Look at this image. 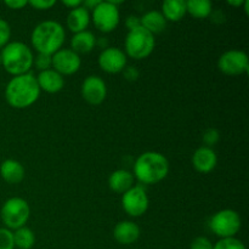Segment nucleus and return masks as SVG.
Returning a JSON list of instances; mask_svg holds the SVG:
<instances>
[{
    "mask_svg": "<svg viewBox=\"0 0 249 249\" xmlns=\"http://www.w3.org/2000/svg\"><path fill=\"white\" fill-rule=\"evenodd\" d=\"M40 96L36 77L31 72L11 78L5 88V99L11 107L23 109L36 104Z\"/></svg>",
    "mask_w": 249,
    "mask_h": 249,
    "instance_id": "f257e3e1",
    "label": "nucleus"
},
{
    "mask_svg": "<svg viewBox=\"0 0 249 249\" xmlns=\"http://www.w3.org/2000/svg\"><path fill=\"white\" fill-rule=\"evenodd\" d=\"M169 173V160L163 153L147 151L136 158L134 163V178L141 184L153 185L162 181Z\"/></svg>",
    "mask_w": 249,
    "mask_h": 249,
    "instance_id": "f03ea898",
    "label": "nucleus"
},
{
    "mask_svg": "<svg viewBox=\"0 0 249 249\" xmlns=\"http://www.w3.org/2000/svg\"><path fill=\"white\" fill-rule=\"evenodd\" d=\"M65 39L66 32L63 26L60 22L53 19L36 24L31 36L32 45L38 51V53H46L51 56L62 49Z\"/></svg>",
    "mask_w": 249,
    "mask_h": 249,
    "instance_id": "7ed1b4c3",
    "label": "nucleus"
},
{
    "mask_svg": "<svg viewBox=\"0 0 249 249\" xmlns=\"http://www.w3.org/2000/svg\"><path fill=\"white\" fill-rule=\"evenodd\" d=\"M0 57L4 70L14 77L28 73L34 62L33 51L22 41H10L1 49Z\"/></svg>",
    "mask_w": 249,
    "mask_h": 249,
    "instance_id": "20e7f679",
    "label": "nucleus"
},
{
    "mask_svg": "<svg viewBox=\"0 0 249 249\" xmlns=\"http://www.w3.org/2000/svg\"><path fill=\"white\" fill-rule=\"evenodd\" d=\"M31 215V208L26 199L21 197H11L2 204L0 216L5 228L9 230H17L26 226Z\"/></svg>",
    "mask_w": 249,
    "mask_h": 249,
    "instance_id": "39448f33",
    "label": "nucleus"
},
{
    "mask_svg": "<svg viewBox=\"0 0 249 249\" xmlns=\"http://www.w3.org/2000/svg\"><path fill=\"white\" fill-rule=\"evenodd\" d=\"M124 46H125L126 53L130 57L135 60H143L148 57L155 50V36L140 26L128 32Z\"/></svg>",
    "mask_w": 249,
    "mask_h": 249,
    "instance_id": "423d86ee",
    "label": "nucleus"
},
{
    "mask_svg": "<svg viewBox=\"0 0 249 249\" xmlns=\"http://www.w3.org/2000/svg\"><path fill=\"white\" fill-rule=\"evenodd\" d=\"M242 220L240 214L233 209H223L214 214L209 220V229L215 236L221 238L235 237L241 230Z\"/></svg>",
    "mask_w": 249,
    "mask_h": 249,
    "instance_id": "0eeeda50",
    "label": "nucleus"
},
{
    "mask_svg": "<svg viewBox=\"0 0 249 249\" xmlns=\"http://www.w3.org/2000/svg\"><path fill=\"white\" fill-rule=\"evenodd\" d=\"M92 22L94 26L104 33H109L118 27L121 15L118 6L111 1H100V4L92 10Z\"/></svg>",
    "mask_w": 249,
    "mask_h": 249,
    "instance_id": "6e6552de",
    "label": "nucleus"
},
{
    "mask_svg": "<svg viewBox=\"0 0 249 249\" xmlns=\"http://www.w3.org/2000/svg\"><path fill=\"white\" fill-rule=\"evenodd\" d=\"M148 196L142 186H133L122 196V207L128 215L133 218L143 215L147 212Z\"/></svg>",
    "mask_w": 249,
    "mask_h": 249,
    "instance_id": "1a4fd4ad",
    "label": "nucleus"
},
{
    "mask_svg": "<svg viewBox=\"0 0 249 249\" xmlns=\"http://www.w3.org/2000/svg\"><path fill=\"white\" fill-rule=\"evenodd\" d=\"M218 68L228 75H241L249 71V58L245 51L229 50L218 60Z\"/></svg>",
    "mask_w": 249,
    "mask_h": 249,
    "instance_id": "9d476101",
    "label": "nucleus"
},
{
    "mask_svg": "<svg viewBox=\"0 0 249 249\" xmlns=\"http://www.w3.org/2000/svg\"><path fill=\"white\" fill-rule=\"evenodd\" d=\"M82 66V58L72 49H60L53 55V70L62 75L74 74Z\"/></svg>",
    "mask_w": 249,
    "mask_h": 249,
    "instance_id": "9b49d317",
    "label": "nucleus"
},
{
    "mask_svg": "<svg viewBox=\"0 0 249 249\" xmlns=\"http://www.w3.org/2000/svg\"><path fill=\"white\" fill-rule=\"evenodd\" d=\"M82 96L88 104L96 106L102 104L107 96V87L105 80L99 75H89L82 84Z\"/></svg>",
    "mask_w": 249,
    "mask_h": 249,
    "instance_id": "f8f14e48",
    "label": "nucleus"
},
{
    "mask_svg": "<svg viewBox=\"0 0 249 249\" xmlns=\"http://www.w3.org/2000/svg\"><path fill=\"white\" fill-rule=\"evenodd\" d=\"M99 66L102 71L111 74L123 72L126 67V55L119 48L108 46L99 56Z\"/></svg>",
    "mask_w": 249,
    "mask_h": 249,
    "instance_id": "ddd939ff",
    "label": "nucleus"
},
{
    "mask_svg": "<svg viewBox=\"0 0 249 249\" xmlns=\"http://www.w3.org/2000/svg\"><path fill=\"white\" fill-rule=\"evenodd\" d=\"M192 164L194 168L199 173H211L218 164V156L215 151L211 147L201 146L197 148L192 156Z\"/></svg>",
    "mask_w": 249,
    "mask_h": 249,
    "instance_id": "4468645a",
    "label": "nucleus"
},
{
    "mask_svg": "<svg viewBox=\"0 0 249 249\" xmlns=\"http://www.w3.org/2000/svg\"><path fill=\"white\" fill-rule=\"evenodd\" d=\"M113 237L119 245H133L140 237V228L133 221H119L113 229Z\"/></svg>",
    "mask_w": 249,
    "mask_h": 249,
    "instance_id": "2eb2a0df",
    "label": "nucleus"
},
{
    "mask_svg": "<svg viewBox=\"0 0 249 249\" xmlns=\"http://www.w3.org/2000/svg\"><path fill=\"white\" fill-rule=\"evenodd\" d=\"M36 82H38L40 91L49 92V94H56V92L61 91L65 87V78L62 74L56 72L55 70H48L43 71L36 77Z\"/></svg>",
    "mask_w": 249,
    "mask_h": 249,
    "instance_id": "dca6fc26",
    "label": "nucleus"
},
{
    "mask_svg": "<svg viewBox=\"0 0 249 249\" xmlns=\"http://www.w3.org/2000/svg\"><path fill=\"white\" fill-rule=\"evenodd\" d=\"M67 27L73 33H79V32L87 31L88 26L90 23V14L83 5L72 9L67 15Z\"/></svg>",
    "mask_w": 249,
    "mask_h": 249,
    "instance_id": "f3484780",
    "label": "nucleus"
},
{
    "mask_svg": "<svg viewBox=\"0 0 249 249\" xmlns=\"http://www.w3.org/2000/svg\"><path fill=\"white\" fill-rule=\"evenodd\" d=\"M134 175L129 170L118 169L112 173L108 178V186L117 194H125L134 186Z\"/></svg>",
    "mask_w": 249,
    "mask_h": 249,
    "instance_id": "a211bd4d",
    "label": "nucleus"
},
{
    "mask_svg": "<svg viewBox=\"0 0 249 249\" xmlns=\"http://www.w3.org/2000/svg\"><path fill=\"white\" fill-rule=\"evenodd\" d=\"M0 175L7 184H18L24 178V168L18 160H5L0 164Z\"/></svg>",
    "mask_w": 249,
    "mask_h": 249,
    "instance_id": "6ab92c4d",
    "label": "nucleus"
},
{
    "mask_svg": "<svg viewBox=\"0 0 249 249\" xmlns=\"http://www.w3.org/2000/svg\"><path fill=\"white\" fill-rule=\"evenodd\" d=\"M96 46V36L92 32L83 31L79 33H75L71 39V49L74 53H88L92 51V49Z\"/></svg>",
    "mask_w": 249,
    "mask_h": 249,
    "instance_id": "aec40b11",
    "label": "nucleus"
},
{
    "mask_svg": "<svg viewBox=\"0 0 249 249\" xmlns=\"http://www.w3.org/2000/svg\"><path fill=\"white\" fill-rule=\"evenodd\" d=\"M141 27L150 32L151 34H158L162 33L165 28H167V19L162 15V12L157 11V10H152L148 11L140 17Z\"/></svg>",
    "mask_w": 249,
    "mask_h": 249,
    "instance_id": "412c9836",
    "label": "nucleus"
},
{
    "mask_svg": "<svg viewBox=\"0 0 249 249\" xmlns=\"http://www.w3.org/2000/svg\"><path fill=\"white\" fill-rule=\"evenodd\" d=\"M162 15L170 22H179L186 12V1L184 0H165L162 4Z\"/></svg>",
    "mask_w": 249,
    "mask_h": 249,
    "instance_id": "4be33fe9",
    "label": "nucleus"
},
{
    "mask_svg": "<svg viewBox=\"0 0 249 249\" xmlns=\"http://www.w3.org/2000/svg\"><path fill=\"white\" fill-rule=\"evenodd\" d=\"M186 12L195 18H207L213 12V4L209 0H189L186 1Z\"/></svg>",
    "mask_w": 249,
    "mask_h": 249,
    "instance_id": "5701e85b",
    "label": "nucleus"
},
{
    "mask_svg": "<svg viewBox=\"0 0 249 249\" xmlns=\"http://www.w3.org/2000/svg\"><path fill=\"white\" fill-rule=\"evenodd\" d=\"M14 243L18 249H31L36 245V235L27 226L19 228L14 232Z\"/></svg>",
    "mask_w": 249,
    "mask_h": 249,
    "instance_id": "b1692460",
    "label": "nucleus"
},
{
    "mask_svg": "<svg viewBox=\"0 0 249 249\" xmlns=\"http://www.w3.org/2000/svg\"><path fill=\"white\" fill-rule=\"evenodd\" d=\"M213 249H247L245 243L236 237L230 238H221L215 245L213 246Z\"/></svg>",
    "mask_w": 249,
    "mask_h": 249,
    "instance_id": "393cba45",
    "label": "nucleus"
},
{
    "mask_svg": "<svg viewBox=\"0 0 249 249\" xmlns=\"http://www.w3.org/2000/svg\"><path fill=\"white\" fill-rule=\"evenodd\" d=\"M14 232L6 228H0V249H14Z\"/></svg>",
    "mask_w": 249,
    "mask_h": 249,
    "instance_id": "a878e982",
    "label": "nucleus"
},
{
    "mask_svg": "<svg viewBox=\"0 0 249 249\" xmlns=\"http://www.w3.org/2000/svg\"><path fill=\"white\" fill-rule=\"evenodd\" d=\"M33 65H36V67L40 72L51 70L53 68V56L46 55V53H38L36 57H34Z\"/></svg>",
    "mask_w": 249,
    "mask_h": 249,
    "instance_id": "bb28decb",
    "label": "nucleus"
},
{
    "mask_svg": "<svg viewBox=\"0 0 249 249\" xmlns=\"http://www.w3.org/2000/svg\"><path fill=\"white\" fill-rule=\"evenodd\" d=\"M220 140V133L215 128H208L203 133V142L206 147H211L216 145Z\"/></svg>",
    "mask_w": 249,
    "mask_h": 249,
    "instance_id": "cd10ccee",
    "label": "nucleus"
},
{
    "mask_svg": "<svg viewBox=\"0 0 249 249\" xmlns=\"http://www.w3.org/2000/svg\"><path fill=\"white\" fill-rule=\"evenodd\" d=\"M10 38H11V27L4 18H0V49L10 43Z\"/></svg>",
    "mask_w": 249,
    "mask_h": 249,
    "instance_id": "c85d7f7f",
    "label": "nucleus"
},
{
    "mask_svg": "<svg viewBox=\"0 0 249 249\" xmlns=\"http://www.w3.org/2000/svg\"><path fill=\"white\" fill-rule=\"evenodd\" d=\"M213 243L204 236H198L190 245V249H213Z\"/></svg>",
    "mask_w": 249,
    "mask_h": 249,
    "instance_id": "c756f323",
    "label": "nucleus"
},
{
    "mask_svg": "<svg viewBox=\"0 0 249 249\" xmlns=\"http://www.w3.org/2000/svg\"><path fill=\"white\" fill-rule=\"evenodd\" d=\"M28 4L36 10H48L51 9L56 4V1L55 0H32Z\"/></svg>",
    "mask_w": 249,
    "mask_h": 249,
    "instance_id": "7c9ffc66",
    "label": "nucleus"
},
{
    "mask_svg": "<svg viewBox=\"0 0 249 249\" xmlns=\"http://www.w3.org/2000/svg\"><path fill=\"white\" fill-rule=\"evenodd\" d=\"M123 75L128 82H136L140 77V72L136 67H133V66H128L123 70Z\"/></svg>",
    "mask_w": 249,
    "mask_h": 249,
    "instance_id": "2f4dec72",
    "label": "nucleus"
},
{
    "mask_svg": "<svg viewBox=\"0 0 249 249\" xmlns=\"http://www.w3.org/2000/svg\"><path fill=\"white\" fill-rule=\"evenodd\" d=\"M125 26L129 31L131 29H135L138 27L141 26V21H140V17L135 16V15H131V16H128L125 19Z\"/></svg>",
    "mask_w": 249,
    "mask_h": 249,
    "instance_id": "473e14b6",
    "label": "nucleus"
},
{
    "mask_svg": "<svg viewBox=\"0 0 249 249\" xmlns=\"http://www.w3.org/2000/svg\"><path fill=\"white\" fill-rule=\"evenodd\" d=\"M5 5L12 10H19L22 9V7L27 6V5H28V1H26V0H6V1H5Z\"/></svg>",
    "mask_w": 249,
    "mask_h": 249,
    "instance_id": "72a5a7b5",
    "label": "nucleus"
},
{
    "mask_svg": "<svg viewBox=\"0 0 249 249\" xmlns=\"http://www.w3.org/2000/svg\"><path fill=\"white\" fill-rule=\"evenodd\" d=\"M82 2L83 1H80V0H62V5H65V6L68 7L70 10L80 6Z\"/></svg>",
    "mask_w": 249,
    "mask_h": 249,
    "instance_id": "f704fd0d",
    "label": "nucleus"
},
{
    "mask_svg": "<svg viewBox=\"0 0 249 249\" xmlns=\"http://www.w3.org/2000/svg\"><path fill=\"white\" fill-rule=\"evenodd\" d=\"M99 4L100 0H87V1L82 2V5L88 10V11H89V10H94Z\"/></svg>",
    "mask_w": 249,
    "mask_h": 249,
    "instance_id": "c9c22d12",
    "label": "nucleus"
},
{
    "mask_svg": "<svg viewBox=\"0 0 249 249\" xmlns=\"http://www.w3.org/2000/svg\"><path fill=\"white\" fill-rule=\"evenodd\" d=\"M96 45L100 46L102 50H105V49L108 48V40H107V38H99L96 39Z\"/></svg>",
    "mask_w": 249,
    "mask_h": 249,
    "instance_id": "e433bc0d",
    "label": "nucleus"
},
{
    "mask_svg": "<svg viewBox=\"0 0 249 249\" xmlns=\"http://www.w3.org/2000/svg\"><path fill=\"white\" fill-rule=\"evenodd\" d=\"M228 4L230 5V6H242L243 4H245V0H228Z\"/></svg>",
    "mask_w": 249,
    "mask_h": 249,
    "instance_id": "4c0bfd02",
    "label": "nucleus"
},
{
    "mask_svg": "<svg viewBox=\"0 0 249 249\" xmlns=\"http://www.w3.org/2000/svg\"><path fill=\"white\" fill-rule=\"evenodd\" d=\"M243 5H245V12L248 15L249 14V0H245V4Z\"/></svg>",
    "mask_w": 249,
    "mask_h": 249,
    "instance_id": "58836bf2",
    "label": "nucleus"
},
{
    "mask_svg": "<svg viewBox=\"0 0 249 249\" xmlns=\"http://www.w3.org/2000/svg\"><path fill=\"white\" fill-rule=\"evenodd\" d=\"M0 66H1V57H0Z\"/></svg>",
    "mask_w": 249,
    "mask_h": 249,
    "instance_id": "ea45409f",
    "label": "nucleus"
}]
</instances>
